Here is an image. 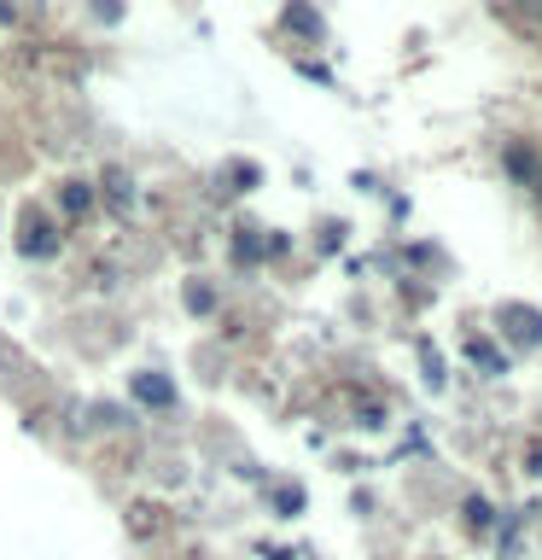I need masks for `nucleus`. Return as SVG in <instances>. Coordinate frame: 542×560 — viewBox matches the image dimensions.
Listing matches in <instances>:
<instances>
[{"label":"nucleus","instance_id":"nucleus-1","mask_svg":"<svg viewBox=\"0 0 542 560\" xmlns=\"http://www.w3.org/2000/svg\"><path fill=\"white\" fill-rule=\"evenodd\" d=\"M507 170H514L519 182L531 187V199L542 205V158H537V152H525V147H514V152H507Z\"/></svg>","mask_w":542,"mask_h":560},{"label":"nucleus","instance_id":"nucleus-2","mask_svg":"<svg viewBox=\"0 0 542 560\" xmlns=\"http://www.w3.org/2000/svg\"><path fill=\"white\" fill-rule=\"evenodd\" d=\"M502 322H507V332H514V339H525V345H542V315H537V310L507 304V310H502Z\"/></svg>","mask_w":542,"mask_h":560},{"label":"nucleus","instance_id":"nucleus-3","mask_svg":"<svg viewBox=\"0 0 542 560\" xmlns=\"http://www.w3.org/2000/svg\"><path fill=\"white\" fill-rule=\"evenodd\" d=\"M134 392L146 397V402H157V409H169V402H175V385H169V380H157V374H140V380H134Z\"/></svg>","mask_w":542,"mask_h":560},{"label":"nucleus","instance_id":"nucleus-4","mask_svg":"<svg viewBox=\"0 0 542 560\" xmlns=\"http://www.w3.org/2000/svg\"><path fill=\"white\" fill-rule=\"evenodd\" d=\"M59 205H64V217H82V210L94 205V192H87V182H64L59 187Z\"/></svg>","mask_w":542,"mask_h":560},{"label":"nucleus","instance_id":"nucleus-5","mask_svg":"<svg viewBox=\"0 0 542 560\" xmlns=\"http://www.w3.org/2000/svg\"><path fill=\"white\" fill-rule=\"evenodd\" d=\"M52 245H59V240H52V228H47V222H30V234H24V252H30V257H47Z\"/></svg>","mask_w":542,"mask_h":560},{"label":"nucleus","instance_id":"nucleus-6","mask_svg":"<svg viewBox=\"0 0 542 560\" xmlns=\"http://www.w3.org/2000/svg\"><path fill=\"white\" fill-rule=\"evenodd\" d=\"M105 192H111V205H129V175L111 170V175H105Z\"/></svg>","mask_w":542,"mask_h":560},{"label":"nucleus","instance_id":"nucleus-7","mask_svg":"<svg viewBox=\"0 0 542 560\" xmlns=\"http://www.w3.org/2000/svg\"><path fill=\"white\" fill-rule=\"evenodd\" d=\"M472 362H484V368H502V357H496L490 345H479V339H472Z\"/></svg>","mask_w":542,"mask_h":560},{"label":"nucleus","instance_id":"nucleus-8","mask_svg":"<svg viewBox=\"0 0 542 560\" xmlns=\"http://www.w3.org/2000/svg\"><path fill=\"white\" fill-rule=\"evenodd\" d=\"M514 12H525L531 24H542V0H514Z\"/></svg>","mask_w":542,"mask_h":560}]
</instances>
